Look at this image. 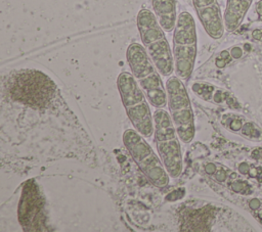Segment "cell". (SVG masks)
I'll list each match as a JSON object with an SVG mask.
<instances>
[{
    "label": "cell",
    "mask_w": 262,
    "mask_h": 232,
    "mask_svg": "<svg viewBox=\"0 0 262 232\" xmlns=\"http://www.w3.org/2000/svg\"><path fill=\"white\" fill-rule=\"evenodd\" d=\"M5 90L12 100L33 108H45L54 97L56 85L41 71L25 68L11 73Z\"/></svg>",
    "instance_id": "cell-1"
},
{
    "label": "cell",
    "mask_w": 262,
    "mask_h": 232,
    "mask_svg": "<svg viewBox=\"0 0 262 232\" xmlns=\"http://www.w3.org/2000/svg\"><path fill=\"white\" fill-rule=\"evenodd\" d=\"M18 222L26 231H46L44 200L39 186L32 179L28 180L21 190L18 207Z\"/></svg>",
    "instance_id": "cell-2"
},
{
    "label": "cell",
    "mask_w": 262,
    "mask_h": 232,
    "mask_svg": "<svg viewBox=\"0 0 262 232\" xmlns=\"http://www.w3.org/2000/svg\"><path fill=\"white\" fill-rule=\"evenodd\" d=\"M179 229L181 231H211L218 210L211 203L194 206L190 204L179 210Z\"/></svg>",
    "instance_id": "cell-3"
},
{
    "label": "cell",
    "mask_w": 262,
    "mask_h": 232,
    "mask_svg": "<svg viewBox=\"0 0 262 232\" xmlns=\"http://www.w3.org/2000/svg\"><path fill=\"white\" fill-rule=\"evenodd\" d=\"M159 157L171 178H178L182 172V154L179 138L157 142Z\"/></svg>",
    "instance_id": "cell-4"
},
{
    "label": "cell",
    "mask_w": 262,
    "mask_h": 232,
    "mask_svg": "<svg viewBox=\"0 0 262 232\" xmlns=\"http://www.w3.org/2000/svg\"><path fill=\"white\" fill-rule=\"evenodd\" d=\"M126 57L131 68V73L136 80L157 72V68L154 65L145 46H142L139 43H132L128 46Z\"/></svg>",
    "instance_id": "cell-5"
},
{
    "label": "cell",
    "mask_w": 262,
    "mask_h": 232,
    "mask_svg": "<svg viewBox=\"0 0 262 232\" xmlns=\"http://www.w3.org/2000/svg\"><path fill=\"white\" fill-rule=\"evenodd\" d=\"M145 48L159 74L164 77L171 76L174 72V60L166 37L148 44Z\"/></svg>",
    "instance_id": "cell-6"
},
{
    "label": "cell",
    "mask_w": 262,
    "mask_h": 232,
    "mask_svg": "<svg viewBox=\"0 0 262 232\" xmlns=\"http://www.w3.org/2000/svg\"><path fill=\"white\" fill-rule=\"evenodd\" d=\"M118 89L120 92L121 100L125 108L134 106L141 102L147 101L146 96L141 90L138 81L132 73L123 72L119 75L117 80Z\"/></svg>",
    "instance_id": "cell-7"
},
{
    "label": "cell",
    "mask_w": 262,
    "mask_h": 232,
    "mask_svg": "<svg viewBox=\"0 0 262 232\" xmlns=\"http://www.w3.org/2000/svg\"><path fill=\"white\" fill-rule=\"evenodd\" d=\"M195 11L206 33L213 39H220L224 34L225 26L218 2L203 8H198Z\"/></svg>",
    "instance_id": "cell-8"
},
{
    "label": "cell",
    "mask_w": 262,
    "mask_h": 232,
    "mask_svg": "<svg viewBox=\"0 0 262 232\" xmlns=\"http://www.w3.org/2000/svg\"><path fill=\"white\" fill-rule=\"evenodd\" d=\"M196 44H173L174 72L181 80H188L192 74L196 58Z\"/></svg>",
    "instance_id": "cell-9"
},
{
    "label": "cell",
    "mask_w": 262,
    "mask_h": 232,
    "mask_svg": "<svg viewBox=\"0 0 262 232\" xmlns=\"http://www.w3.org/2000/svg\"><path fill=\"white\" fill-rule=\"evenodd\" d=\"M137 81L150 105L156 108H164L168 105L166 88L158 71Z\"/></svg>",
    "instance_id": "cell-10"
},
{
    "label": "cell",
    "mask_w": 262,
    "mask_h": 232,
    "mask_svg": "<svg viewBox=\"0 0 262 232\" xmlns=\"http://www.w3.org/2000/svg\"><path fill=\"white\" fill-rule=\"evenodd\" d=\"M137 28L144 46L165 38V31L160 26L156 14L143 8L137 14Z\"/></svg>",
    "instance_id": "cell-11"
},
{
    "label": "cell",
    "mask_w": 262,
    "mask_h": 232,
    "mask_svg": "<svg viewBox=\"0 0 262 232\" xmlns=\"http://www.w3.org/2000/svg\"><path fill=\"white\" fill-rule=\"evenodd\" d=\"M173 33V44L193 45L198 42L195 22L189 12L178 14Z\"/></svg>",
    "instance_id": "cell-12"
},
{
    "label": "cell",
    "mask_w": 262,
    "mask_h": 232,
    "mask_svg": "<svg viewBox=\"0 0 262 232\" xmlns=\"http://www.w3.org/2000/svg\"><path fill=\"white\" fill-rule=\"evenodd\" d=\"M165 88L167 93L168 107L171 112L174 110L190 107L188 93L180 78L177 76H169L168 80L166 81Z\"/></svg>",
    "instance_id": "cell-13"
},
{
    "label": "cell",
    "mask_w": 262,
    "mask_h": 232,
    "mask_svg": "<svg viewBox=\"0 0 262 232\" xmlns=\"http://www.w3.org/2000/svg\"><path fill=\"white\" fill-rule=\"evenodd\" d=\"M138 166L152 185L159 188L168 185L170 176L166 171L162 160L156 155V153L148 155L146 158L140 161Z\"/></svg>",
    "instance_id": "cell-14"
},
{
    "label": "cell",
    "mask_w": 262,
    "mask_h": 232,
    "mask_svg": "<svg viewBox=\"0 0 262 232\" xmlns=\"http://www.w3.org/2000/svg\"><path fill=\"white\" fill-rule=\"evenodd\" d=\"M144 138L145 137L133 129H127L123 133V143L137 165L154 153L151 147Z\"/></svg>",
    "instance_id": "cell-15"
},
{
    "label": "cell",
    "mask_w": 262,
    "mask_h": 232,
    "mask_svg": "<svg viewBox=\"0 0 262 232\" xmlns=\"http://www.w3.org/2000/svg\"><path fill=\"white\" fill-rule=\"evenodd\" d=\"M253 0H227L223 14L224 26L228 32L235 31L243 22Z\"/></svg>",
    "instance_id": "cell-16"
},
{
    "label": "cell",
    "mask_w": 262,
    "mask_h": 232,
    "mask_svg": "<svg viewBox=\"0 0 262 232\" xmlns=\"http://www.w3.org/2000/svg\"><path fill=\"white\" fill-rule=\"evenodd\" d=\"M152 9L162 29L167 33L173 31L177 20L175 0H152Z\"/></svg>",
    "instance_id": "cell-17"
},
{
    "label": "cell",
    "mask_w": 262,
    "mask_h": 232,
    "mask_svg": "<svg viewBox=\"0 0 262 232\" xmlns=\"http://www.w3.org/2000/svg\"><path fill=\"white\" fill-rule=\"evenodd\" d=\"M171 117H172V121H173L175 128L179 127V126H186V125L194 124L191 107L174 110L171 112Z\"/></svg>",
    "instance_id": "cell-18"
},
{
    "label": "cell",
    "mask_w": 262,
    "mask_h": 232,
    "mask_svg": "<svg viewBox=\"0 0 262 232\" xmlns=\"http://www.w3.org/2000/svg\"><path fill=\"white\" fill-rule=\"evenodd\" d=\"M154 135L157 142H163V141H168V140L178 138L174 126L163 128V129H155Z\"/></svg>",
    "instance_id": "cell-19"
},
{
    "label": "cell",
    "mask_w": 262,
    "mask_h": 232,
    "mask_svg": "<svg viewBox=\"0 0 262 232\" xmlns=\"http://www.w3.org/2000/svg\"><path fill=\"white\" fill-rule=\"evenodd\" d=\"M241 134L247 138L254 140H259L260 137L262 136L260 129L253 122L250 121L244 123L243 128L241 130Z\"/></svg>",
    "instance_id": "cell-20"
},
{
    "label": "cell",
    "mask_w": 262,
    "mask_h": 232,
    "mask_svg": "<svg viewBox=\"0 0 262 232\" xmlns=\"http://www.w3.org/2000/svg\"><path fill=\"white\" fill-rule=\"evenodd\" d=\"M229 187L233 192L239 193L243 195H250L253 192L252 186L247 181L235 179V178L229 183Z\"/></svg>",
    "instance_id": "cell-21"
},
{
    "label": "cell",
    "mask_w": 262,
    "mask_h": 232,
    "mask_svg": "<svg viewBox=\"0 0 262 232\" xmlns=\"http://www.w3.org/2000/svg\"><path fill=\"white\" fill-rule=\"evenodd\" d=\"M244 121L241 119V118H233L231 120H229V124H228V128L233 131V132H238L242 130L243 128V125H244Z\"/></svg>",
    "instance_id": "cell-22"
},
{
    "label": "cell",
    "mask_w": 262,
    "mask_h": 232,
    "mask_svg": "<svg viewBox=\"0 0 262 232\" xmlns=\"http://www.w3.org/2000/svg\"><path fill=\"white\" fill-rule=\"evenodd\" d=\"M248 204H249L250 210L254 213V212H256L257 210H259L262 206V199L257 198V197H253V198H251L249 200Z\"/></svg>",
    "instance_id": "cell-23"
},
{
    "label": "cell",
    "mask_w": 262,
    "mask_h": 232,
    "mask_svg": "<svg viewBox=\"0 0 262 232\" xmlns=\"http://www.w3.org/2000/svg\"><path fill=\"white\" fill-rule=\"evenodd\" d=\"M193 2V6L195 9L198 8H203L206 6H209L215 2H217V0H192Z\"/></svg>",
    "instance_id": "cell-24"
},
{
    "label": "cell",
    "mask_w": 262,
    "mask_h": 232,
    "mask_svg": "<svg viewBox=\"0 0 262 232\" xmlns=\"http://www.w3.org/2000/svg\"><path fill=\"white\" fill-rule=\"evenodd\" d=\"M214 177H215V179H216L217 181H219V182H224V181L227 179V172H226V170L220 168L219 170H217V171L215 172Z\"/></svg>",
    "instance_id": "cell-25"
},
{
    "label": "cell",
    "mask_w": 262,
    "mask_h": 232,
    "mask_svg": "<svg viewBox=\"0 0 262 232\" xmlns=\"http://www.w3.org/2000/svg\"><path fill=\"white\" fill-rule=\"evenodd\" d=\"M250 170H251V166L248 164V163H241L238 165V172L242 174V175H249L250 173Z\"/></svg>",
    "instance_id": "cell-26"
},
{
    "label": "cell",
    "mask_w": 262,
    "mask_h": 232,
    "mask_svg": "<svg viewBox=\"0 0 262 232\" xmlns=\"http://www.w3.org/2000/svg\"><path fill=\"white\" fill-rule=\"evenodd\" d=\"M252 158H254L255 160H258V161H261L262 163V147H258L256 149H254L252 151V154H251Z\"/></svg>",
    "instance_id": "cell-27"
},
{
    "label": "cell",
    "mask_w": 262,
    "mask_h": 232,
    "mask_svg": "<svg viewBox=\"0 0 262 232\" xmlns=\"http://www.w3.org/2000/svg\"><path fill=\"white\" fill-rule=\"evenodd\" d=\"M216 171H217L216 165L213 164V163H208V164L205 166V172H206L208 175H214Z\"/></svg>",
    "instance_id": "cell-28"
},
{
    "label": "cell",
    "mask_w": 262,
    "mask_h": 232,
    "mask_svg": "<svg viewBox=\"0 0 262 232\" xmlns=\"http://www.w3.org/2000/svg\"><path fill=\"white\" fill-rule=\"evenodd\" d=\"M231 55L234 58H239L242 56V49L238 47H235L231 50Z\"/></svg>",
    "instance_id": "cell-29"
},
{
    "label": "cell",
    "mask_w": 262,
    "mask_h": 232,
    "mask_svg": "<svg viewBox=\"0 0 262 232\" xmlns=\"http://www.w3.org/2000/svg\"><path fill=\"white\" fill-rule=\"evenodd\" d=\"M255 8H256L257 14H258L260 17H262V0H259V1L256 3Z\"/></svg>",
    "instance_id": "cell-30"
},
{
    "label": "cell",
    "mask_w": 262,
    "mask_h": 232,
    "mask_svg": "<svg viewBox=\"0 0 262 232\" xmlns=\"http://www.w3.org/2000/svg\"><path fill=\"white\" fill-rule=\"evenodd\" d=\"M254 216L262 224V206L259 210H257L256 212H254Z\"/></svg>",
    "instance_id": "cell-31"
}]
</instances>
